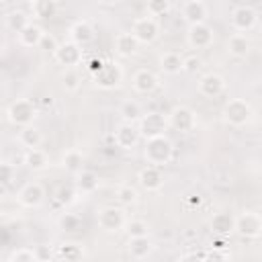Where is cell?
Segmentation results:
<instances>
[{
    "mask_svg": "<svg viewBox=\"0 0 262 262\" xmlns=\"http://www.w3.org/2000/svg\"><path fill=\"white\" fill-rule=\"evenodd\" d=\"M143 158H145L147 164L164 168L166 164H170L174 160V143H172V139L166 133L143 139Z\"/></svg>",
    "mask_w": 262,
    "mask_h": 262,
    "instance_id": "1",
    "label": "cell"
},
{
    "mask_svg": "<svg viewBox=\"0 0 262 262\" xmlns=\"http://www.w3.org/2000/svg\"><path fill=\"white\" fill-rule=\"evenodd\" d=\"M221 117L229 127H246L254 119V108L246 98H229L223 104Z\"/></svg>",
    "mask_w": 262,
    "mask_h": 262,
    "instance_id": "2",
    "label": "cell"
},
{
    "mask_svg": "<svg viewBox=\"0 0 262 262\" xmlns=\"http://www.w3.org/2000/svg\"><path fill=\"white\" fill-rule=\"evenodd\" d=\"M233 233L242 239H258L262 233V217L256 211H244L233 219Z\"/></svg>",
    "mask_w": 262,
    "mask_h": 262,
    "instance_id": "3",
    "label": "cell"
},
{
    "mask_svg": "<svg viewBox=\"0 0 262 262\" xmlns=\"http://www.w3.org/2000/svg\"><path fill=\"white\" fill-rule=\"evenodd\" d=\"M6 119L8 123L16 125V127H25L31 125L37 119V106L33 104V100L29 98H16L8 108H6Z\"/></svg>",
    "mask_w": 262,
    "mask_h": 262,
    "instance_id": "4",
    "label": "cell"
},
{
    "mask_svg": "<svg viewBox=\"0 0 262 262\" xmlns=\"http://www.w3.org/2000/svg\"><path fill=\"white\" fill-rule=\"evenodd\" d=\"M125 221H127L125 211L121 207H115V205L102 207L96 213V225L104 233H117V231H121L125 227Z\"/></svg>",
    "mask_w": 262,
    "mask_h": 262,
    "instance_id": "5",
    "label": "cell"
},
{
    "mask_svg": "<svg viewBox=\"0 0 262 262\" xmlns=\"http://www.w3.org/2000/svg\"><path fill=\"white\" fill-rule=\"evenodd\" d=\"M92 78L100 90H115L123 82V68L117 61H104V66L96 74H92Z\"/></svg>",
    "mask_w": 262,
    "mask_h": 262,
    "instance_id": "6",
    "label": "cell"
},
{
    "mask_svg": "<svg viewBox=\"0 0 262 262\" xmlns=\"http://www.w3.org/2000/svg\"><path fill=\"white\" fill-rule=\"evenodd\" d=\"M133 37L139 41V45H151L160 37V23L154 16H139L131 25Z\"/></svg>",
    "mask_w": 262,
    "mask_h": 262,
    "instance_id": "7",
    "label": "cell"
},
{
    "mask_svg": "<svg viewBox=\"0 0 262 262\" xmlns=\"http://www.w3.org/2000/svg\"><path fill=\"white\" fill-rule=\"evenodd\" d=\"M168 127L180 131V133H190L196 127V115L190 106L178 104L168 113Z\"/></svg>",
    "mask_w": 262,
    "mask_h": 262,
    "instance_id": "8",
    "label": "cell"
},
{
    "mask_svg": "<svg viewBox=\"0 0 262 262\" xmlns=\"http://www.w3.org/2000/svg\"><path fill=\"white\" fill-rule=\"evenodd\" d=\"M137 129H139V135L143 139L154 137V135H162L168 129V117L162 115V113H158V111L143 113L141 119L137 121Z\"/></svg>",
    "mask_w": 262,
    "mask_h": 262,
    "instance_id": "9",
    "label": "cell"
},
{
    "mask_svg": "<svg viewBox=\"0 0 262 262\" xmlns=\"http://www.w3.org/2000/svg\"><path fill=\"white\" fill-rule=\"evenodd\" d=\"M47 192H45V186L37 180H31L27 184L20 186V190L16 192V203L25 209H37L43 205Z\"/></svg>",
    "mask_w": 262,
    "mask_h": 262,
    "instance_id": "10",
    "label": "cell"
},
{
    "mask_svg": "<svg viewBox=\"0 0 262 262\" xmlns=\"http://www.w3.org/2000/svg\"><path fill=\"white\" fill-rule=\"evenodd\" d=\"M215 41V33H213V27L209 23H194V25H188L186 29V43L188 47L192 49H207L211 47Z\"/></svg>",
    "mask_w": 262,
    "mask_h": 262,
    "instance_id": "11",
    "label": "cell"
},
{
    "mask_svg": "<svg viewBox=\"0 0 262 262\" xmlns=\"http://www.w3.org/2000/svg\"><path fill=\"white\" fill-rule=\"evenodd\" d=\"M229 23H231L233 31H237V33H248V31H252V29L258 25V12H256L252 6H248V4H239V6H235V8L231 10Z\"/></svg>",
    "mask_w": 262,
    "mask_h": 262,
    "instance_id": "12",
    "label": "cell"
},
{
    "mask_svg": "<svg viewBox=\"0 0 262 262\" xmlns=\"http://www.w3.org/2000/svg\"><path fill=\"white\" fill-rule=\"evenodd\" d=\"M53 57L63 68H76L82 63V47L68 39V41L57 45V49L53 51Z\"/></svg>",
    "mask_w": 262,
    "mask_h": 262,
    "instance_id": "13",
    "label": "cell"
},
{
    "mask_svg": "<svg viewBox=\"0 0 262 262\" xmlns=\"http://www.w3.org/2000/svg\"><path fill=\"white\" fill-rule=\"evenodd\" d=\"M113 139H115V145L121 147V149H133L137 147V143L141 141V135H139V129L135 123H121L115 133H113Z\"/></svg>",
    "mask_w": 262,
    "mask_h": 262,
    "instance_id": "14",
    "label": "cell"
},
{
    "mask_svg": "<svg viewBox=\"0 0 262 262\" xmlns=\"http://www.w3.org/2000/svg\"><path fill=\"white\" fill-rule=\"evenodd\" d=\"M137 180H139V186H141L143 190H147V192H158V190H162V186H164V182H166L162 168L151 166V164H147L145 168H141V170L137 172Z\"/></svg>",
    "mask_w": 262,
    "mask_h": 262,
    "instance_id": "15",
    "label": "cell"
},
{
    "mask_svg": "<svg viewBox=\"0 0 262 262\" xmlns=\"http://www.w3.org/2000/svg\"><path fill=\"white\" fill-rule=\"evenodd\" d=\"M196 88H199V94L201 96H205V98H217L225 90V78L221 74H215V72L203 74L199 78V86Z\"/></svg>",
    "mask_w": 262,
    "mask_h": 262,
    "instance_id": "16",
    "label": "cell"
},
{
    "mask_svg": "<svg viewBox=\"0 0 262 262\" xmlns=\"http://www.w3.org/2000/svg\"><path fill=\"white\" fill-rule=\"evenodd\" d=\"M139 41L133 37L131 31H123V33H117L115 35V41H113V51L119 55V57H133L137 55L139 51Z\"/></svg>",
    "mask_w": 262,
    "mask_h": 262,
    "instance_id": "17",
    "label": "cell"
},
{
    "mask_svg": "<svg viewBox=\"0 0 262 262\" xmlns=\"http://www.w3.org/2000/svg\"><path fill=\"white\" fill-rule=\"evenodd\" d=\"M68 37H70V41H74V43H78L80 47H84V45H88V43L94 41L96 31H94V27H92L88 20H76V23L70 25Z\"/></svg>",
    "mask_w": 262,
    "mask_h": 262,
    "instance_id": "18",
    "label": "cell"
},
{
    "mask_svg": "<svg viewBox=\"0 0 262 262\" xmlns=\"http://www.w3.org/2000/svg\"><path fill=\"white\" fill-rule=\"evenodd\" d=\"M131 84H133V90L135 92H139V94H151L160 86V78L151 70L141 68V70H137L133 74V82Z\"/></svg>",
    "mask_w": 262,
    "mask_h": 262,
    "instance_id": "19",
    "label": "cell"
},
{
    "mask_svg": "<svg viewBox=\"0 0 262 262\" xmlns=\"http://www.w3.org/2000/svg\"><path fill=\"white\" fill-rule=\"evenodd\" d=\"M154 242L149 239V235H141V237H129L127 239V254L133 260H145L154 254Z\"/></svg>",
    "mask_w": 262,
    "mask_h": 262,
    "instance_id": "20",
    "label": "cell"
},
{
    "mask_svg": "<svg viewBox=\"0 0 262 262\" xmlns=\"http://www.w3.org/2000/svg\"><path fill=\"white\" fill-rule=\"evenodd\" d=\"M207 16H209V10L203 0H186L182 4V18L186 25L207 23Z\"/></svg>",
    "mask_w": 262,
    "mask_h": 262,
    "instance_id": "21",
    "label": "cell"
},
{
    "mask_svg": "<svg viewBox=\"0 0 262 262\" xmlns=\"http://www.w3.org/2000/svg\"><path fill=\"white\" fill-rule=\"evenodd\" d=\"M233 215L227 213V211H219L211 217L209 221V227L213 231V235H221V237H229L233 233Z\"/></svg>",
    "mask_w": 262,
    "mask_h": 262,
    "instance_id": "22",
    "label": "cell"
},
{
    "mask_svg": "<svg viewBox=\"0 0 262 262\" xmlns=\"http://www.w3.org/2000/svg\"><path fill=\"white\" fill-rule=\"evenodd\" d=\"M225 47H227V53L233 55V57H237V59L248 57V53L252 51V43H250V39H248L244 33H233V35H229Z\"/></svg>",
    "mask_w": 262,
    "mask_h": 262,
    "instance_id": "23",
    "label": "cell"
},
{
    "mask_svg": "<svg viewBox=\"0 0 262 262\" xmlns=\"http://www.w3.org/2000/svg\"><path fill=\"white\" fill-rule=\"evenodd\" d=\"M23 164H25L31 172H43V170L49 168V156H47V151H43L41 147H31V149L25 151Z\"/></svg>",
    "mask_w": 262,
    "mask_h": 262,
    "instance_id": "24",
    "label": "cell"
},
{
    "mask_svg": "<svg viewBox=\"0 0 262 262\" xmlns=\"http://www.w3.org/2000/svg\"><path fill=\"white\" fill-rule=\"evenodd\" d=\"M98 184H100V180H98V176H96V172H92V170H80V172H76V190H78V194H92V192H96L98 190Z\"/></svg>",
    "mask_w": 262,
    "mask_h": 262,
    "instance_id": "25",
    "label": "cell"
},
{
    "mask_svg": "<svg viewBox=\"0 0 262 262\" xmlns=\"http://www.w3.org/2000/svg\"><path fill=\"white\" fill-rule=\"evenodd\" d=\"M43 33H45V29H43L41 25L29 23V25H27L25 29H20V31L16 33L18 45H23V47H29V49H33V47H37V45H39V41H41Z\"/></svg>",
    "mask_w": 262,
    "mask_h": 262,
    "instance_id": "26",
    "label": "cell"
},
{
    "mask_svg": "<svg viewBox=\"0 0 262 262\" xmlns=\"http://www.w3.org/2000/svg\"><path fill=\"white\" fill-rule=\"evenodd\" d=\"M16 139H18V143H20L23 147L31 149V147H39V145L43 143V133H41V129H39V127H35V125L31 123V125L20 127V131H18Z\"/></svg>",
    "mask_w": 262,
    "mask_h": 262,
    "instance_id": "27",
    "label": "cell"
},
{
    "mask_svg": "<svg viewBox=\"0 0 262 262\" xmlns=\"http://www.w3.org/2000/svg\"><path fill=\"white\" fill-rule=\"evenodd\" d=\"M84 256H86L84 248H82L80 244H76V242H63V244H59L57 250H55V260L78 262V260H82Z\"/></svg>",
    "mask_w": 262,
    "mask_h": 262,
    "instance_id": "28",
    "label": "cell"
},
{
    "mask_svg": "<svg viewBox=\"0 0 262 262\" xmlns=\"http://www.w3.org/2000/svg\"><path fill=\"white\" fill-rule=\"evenodd\" d=\"M31 12L39 20H49L57 14V0H33Z\"/></svg>",
    "mask_w": 262,
    "mask_h": 262,
    "instance_id": "29",
    "label": "cell"
},
{
    "mask_svg": "<svg viewBox=\"0 0 262 262\" xmlns=\"http://www.w3.org/2000/svg\"><path fill=\"white\" fill-rule=\"evenodd\" d=\"M182 55L178 51H166L162 57H160V70L168 76H176L182 72Z\"/></svg>",
    "mask_w": 262,
    "mask_h": 262,
    "instance_id": "30",
    "label": "cell"
},
{
    "mask_svg": "<svg viewBox=\"0 0 262 262\" xmlns=\"http://www.w3.org/2000/svg\"><path fill=\"white\" fill-rule=\"evenodd\" d=\"M119 115H121V119L125 123H137L141 119V115H143V108H141V104L137 100L127 98V100H123L119 104Z\"/></svg>",
    "mask_w": 262,
    "mask_h": 262,
    "instance_id": "31",
    "label": "cell"
},
{
    "mask_svg": "<svg viewBox=\"0 0 262 262\" xmlns=\"http://www.w3.org/2000/svg\"><path fill=\"white\" fill-rule=\"evenodd\" d=\"M61 166H63L68 172H72V174L80 172V170L84 168V154H82L80 149H76V147L68 149V151L63 154V158H61Z\"/></svg>",
    "mask_w": 262,
    "mask_h": 262,
    "instance_id": "32",
    "label": "cell"
},
{
    "mask_svg": "<svg viewBox=\"0 0 262 262\" xmlns=\"http://www.w3.org/2000/svg\"><path fill=\"white\" fill-rule=\"evenodd\" d=\"M29 23H31V16H29L25 10H20V8H14V10H10V12L6 14V27H8L12 33H18V31L25 29Z\"/></svg>",
    "mask_w": 262,
    "mask_h": 262,
    "instance_id": "33",
    "label": "cell"
},
{
    "mask_svg": "<svg viewBox=\"0 0 262 262\" xmlns=\"http://www.w3.org/2000/svg\"><path fill=\"white\" fill-rule=\"evenodd\" d=\"M57 227L66 233H74L82 227V217L76 215V213H61L59 219H57Z\"/></svg>",
    "mask_w": 262,
    "mask_h": 262,
    "instance_id": "34",
    "label": "cell"
},
{
    "mask_svg": "<svg viewBox=\"0 0 262 262\" xmlns=\"http://www.w3.org/2000/svg\"><path fill=\"white\" fill-rule=\"evenodd\" d=\"M82 86V78L74 68H66V72L61 74V88L66 92H78Z\"/></svg>",
    "mask_w": 262,
    "mask_h": 262,
    "instance_id": "35",
    "label": "cell"
},
{
    "mask_svg": "<svg viewBox=\"0 0 262 262\" xmlns=\"http://www.w3.org/2000/svg\"><path fill=\"white\" fill-rule=\"evenodd\" d=\"M78 201V190L76 186H59L55 190V205H61V207H70Z\"/></svg>",
    "mask_w": 262,
    "mask_h": 262,
    "instance_id": "36",
    "label": "cell"
},
{
    "mask_svg": "<svg viewBox=\"0 0 262 262\" xmlns=\"http://www.w3.org/2000/svg\"><path fill=\"white\" fill-rule=\"evenodd\" d=\"M127 231V237H141V235H149V223L145 219H131V221H125V227Z\"/></svg>",
    "mask_w": 262,
    "mask_h": 262,
    "instance_id": "37",
    "label": "cell"
},
{
    "mask_svg": "<svg viewBox=\"0 0 262 262\" xmlns=\"http://www.w3.org/2000/svg\"><path fill=\"white\" fill-rule=\"evenodd\" d=\"M117 201H119L121 205H135V203L139 201V192H137V188L131 186V184H121V186L117 188Z\"/></svg>",
    "mask_w": 262,
    "mask_h": 262,
    "instance_id": "38",
    "label": "cell"
},
{
    "mask_svg": "<svg viewBox=\"0 0 262 262\" xmlns=\"http://www.w3.org/2000/svg\"><path fill=\"white\" fill-rule=\"evenodd\" d=\"M145 10L149 16H166L170 12V0H145Z\"/></svg>",
    "mask_w": 262,
    "mask_h": 262,
    "instance_id": "39",
    "label": "cell"
},
{
    "mask_svg": "<svg viewBox=\"0 0 262 262\" xmlns=\"http://www.w3.org/2000/svg\"><path fill=\"white\" fill-rule=\"evenodd\" d=\"M8 262H37V258H35V250L29 248V246L16 248L14 252L8 254Z\"/></svg>",
    "mask_w": 262,
    "mask_h": 262,
    "instance_id": "40",
    "label": "cell"
},
{
    "mask_svg": "<svg viewBox=\"0 0 262 262\" xmlns=\"http://www.w3.org/2000/svg\"><path fill=\"white\" fill-rule=\"evenodd\" d=\"M57 45H59V41L55 39V35H51V33H47V31H45L37 47H39L41 51H45V53H53V51L57 49Z\"/></svg>",
    "mask_w": 262,
    "mask_h": 262,
    "instance_id": "41",
    "label": "cell"
},
{
    "mask_svg": "<svg viewBox=\"0 0 262 262\" xmlns=\"http://www.w3.org/2000/svg\"><path fill=\"white\" fill-rule=\"evenodd\" d=\"M14 174H16V170H14L12 164H8V162H0V184L10 186L12 180H14Z\"/></svg>",
    "mask_w": 262,
    "mask_h": 262,
    "instance_id": "42",
    "label": "cell"
},
{
    "mask_svg": "<svg viewBox=\"0 0 262 262\" xmlns=\"http://www.w3.org/2000/svg\"><path fill=\"white\" fill-rule=\"evenodd\" d=\"M33 250H35V258H37V262H47V260H55V252H53V248H51V246H47V244L35 246Z\"/></svg>",
    "mask_w": 262,
    "mask_h": 262,
    "instance_id": "43",
    "label": "cell"
},
{
    "mask_svg": "<svg viewBox=\"0 0 262 262\" xmlns=\"http://www.w3.org/2000/svg\"><path fill=\"white\" fill-rule=\"evenodd\" d=\"M203 66V59L199 55H188L182 59V72H188V74H196Z\"/></svg>",
    "mask_w": 262,
    "mask_h": 262,
    "instance_id": "44",
    "label": "cell"
},
{
    "mask_svg": "<svg viewBox=\"0 0 262 262\" xmlns=\"http://www.w3.org/2000/svg\"><path fill=\"white\" fill-rule=\"evenodd\" d=\"M182 260H207V252H186Z\"/></svg>",
    "mask_w": 262,
    "mask_h": 262,
    "instance_id": "45",
    "label": "cell"
},
{
    "mask_svg": "<svg viewBox=\"0 0 262 262\" xmlns=\"http://www.w3.org/2000/svg\"><path fill=\"white\" fill-rule=\"evenodd\" d=\"M104 66V59H100V57H94L90 63H88V70H90V74H96L100 68Z\"/></svg>",
    "mask_w": 262,
    "mask_h": 262,
    "instance_id": "46",
    "label": "cell"
},
{
    "mask_svg": "<svg viewBox=\"0 0 262 262\" xmlns=\"http://www.w3.org/2000/svg\"><path fill=\"white\" fill-rule=\"evenodd\" d=\"M41 104H43L45 108H51V106H53V96H51V94H49V96H43Z\"/></svg>",
    "mask_w": 262,
    "mask_h": 262,
    "instance_id": "47",
    "label": "cell"
},
{
    "mask_svg": "<svg viewBox=\"0 0 262 262\" xmlns=\"http://www.w3.org/2000/svg\"><path fill=\"white\" fill-rule=\"evenodd\" d=\"M8 196V186H4V184H0V201H4Z\"/></svg>",
    "mask_w": 262,
    "mask_h": 262,
    "instance_id": "48",
    "label": "cell"
},
{
    "mask_svg": "<svg viewBox=\"0 0 262 262\" xmlns=\"http://www.w3.org/2000/svg\"><path fill=\"white\" fill-rule=\"evenodd\" d=\"M121 0H98V4H102V6H115V4H119Z\"/></svg>",
    "mask_w": 262,
    "mask_h": 262,
    "instance_id": "49",
    "label": "cell"
},
{
    "mask_svg": "<svg viewBox=\"0 0 262 262\" xmlns=\"http://www.w3.org/2000/svg\"><path fill=\"white\" fill-rule=\"evenodd\" d=\"M0 2H4V0H0Z\"/></svg>",
    "mask_w": 262,
    "mask_h": 262,
    "instance_id": "50",
    "label": "cell"
},
{
    "mask_svg": "<svg viewBox=\"0 0 262 262\" xmlns=\"http://www.w3.org/2000/svg\"><path fill=\"white\" fill-rule=\"evenodd\" d=\"M184 2H186V0H184Z\"/></svg>",
    "mask_w": 262,
    "mask_h": 262,
    "instance_id": "51",
    "label": "cell"
}]
</instances>
